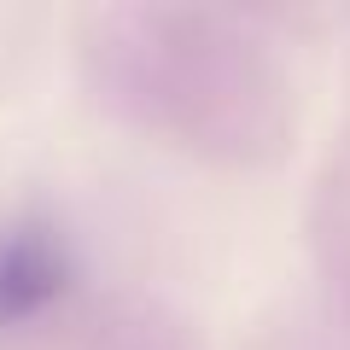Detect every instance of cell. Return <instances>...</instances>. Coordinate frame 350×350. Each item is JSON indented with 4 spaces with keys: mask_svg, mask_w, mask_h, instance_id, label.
Here are the masks:
<instances>
[{
    "mask_svg": "<svg viewBox=\"0 0 350 350\" xmlns=\"http://www.w3.org/2000/svg\"><path fill=\"white\" fill-rule=\"evenodd\" d=\"M76 257L70 239L41 216L0 228V327H24L36 315H47L53 304L70 292Z\"/></svg>",
    "mask_w": 350,
    "mask_h": 350,
    "instance_id": "1",
    "label": "cell"
}]
</instances>
